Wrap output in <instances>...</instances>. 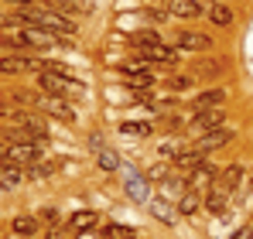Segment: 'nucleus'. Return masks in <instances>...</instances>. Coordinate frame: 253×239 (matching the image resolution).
<instances>
[{"mask_svg": "<svg viewBox=\"0 0 253 239\" xmlns=\"http://www.w3.org/2000/svg\"><path fill=\"white\" fill-rule=\"evenodd\" d=\"M21 21L24 24H35V28H44V31H55V35H76V24L65 14L51 10V7H24L21 10Z\"/></svg>", "mask_w": 253, "mask_h": 239, "instance_id": "1", "label": "nucleus"}, {"mask_svg": "<svg viewBox=\"0 0 253 239\" xmlns=\"http://www.w3.org/2000/svg\"><path fill=\"white\" fill-rule=\"evenodd\" d=\"M38 82H42L44 92H51V96H62V99H79L85 92L83 82L69 79V76H62L58 69H44V72H38Z\"/></svg>", "mask_w": 253, "mask_h": 239, "instance_id": "2", "label": "nucleus"}, {"mask_svg": "<svg viewBox=\"0 0 253 239\" xmlns=\"http://www.w3.org/2000/svg\"><path fill=\"white\" fill-rule=\"evenodd\" d=\"M44 69H51V65H44V62L31 58V55H7V58H0V72L3 76H14V72H44Z\"/></svg>", "mask_w": 253, "mask_h": 239, "instance_id": "3", "label": "nucleus"}, {"mask_svg": "<svg viewBox=\"0 0 253 239\" xmlns=\"http://www.w3.org/2000/svg\"><path fill=\"white\" fill-rule=\"evenodd\" d=\"M137 58L140 62H151V65H178V48L168 44H147V48H137Z\"/></svg>", "mask_w": 253, "mask_h": 239, "instance_id": "4", "label": "nucleus"}, {"mask_svg": "<svg viewBox=\"0 0 253 239\" xmlns=\"http://www.w3.org/2000/svg\"><path fill=\"white\" fill-rule=\"evenodd\" d=\"M35 106H42L48 117H58V120H65V123H72V120H76V110H72L62 96H38V99H35Z\"/></svg>", "mask_w": 253, "mask_h": 239, "instance_id": "5", "label": "nucleus"}, {"mask_svg": "<svg viewBox=\"0 0 253 239\" xmlns=\"http://www.w3.org/2000/svg\"><path fill=\"white\" fill-rule=\"evenodd\" d=\"M10 120L17 123V126H24L38 144H44L48 140V123H44L42 117H35V113H10Z\"/></svg>", "mask_w": 253, "mask_h": 239, "instance_id": "6", "label": "nucleus"}, {"mask_svg": "<svg viewBox=\"0 0 253 239\" xmlns=\"http://www.w3.org/2000/svg\"><path fill=\"white\" fill-rule=\"evenodd\" d=\"M35 158H38V147H28V144H10V147H3V164L24 167V164H31Z\"/></svg>", "mask_w": 253, "mask_h": 239, "instance_id": "7", "label": "nucleus"}, {"mask_svg": "<svg viewBox=\"0 0 253 239\" xmlns=\"http://www.w3.org/2000/svg\"><path fill=\"white\" fill-rule=\"evenodd\" d=\"M212 41L206 35H199V31H181V35H174V48L178 51H206Z\"/></svg>", "mask_w": 253, "mask_h": 239, "instance_id": "8", "label": "nucleus"}, {"mask_svg": "<svg viewBox=\"0 0 253 239\" xmlns=\"http://www.w3.org/2000/svg\"><path fill=\"white\" fill-rule=\"evenodd\" d=\"M229 140H233V133L219 126V130H209V133H206V137H202V140H199L195 147H199L202 154H209V151H219V147H226Z\"/></svg>", "mask_w": 253, "mask_h": 239, "instance_id": "9", "label": "nucleus"}, {"mask_svg": "<svg viewBox=\"0 0 253 239\" xmlns=\"http://www.w3.org/2000/svg\"><path fill=\"white\" fill-rule=\"evenodd\" d=\"M222 99H226V89H206L202 96H195L192 110H195V113H199V110H219Z\"/></svg>", "mask_w": 253, "mask_h": 239, "instance_id": "10", "label": "nucleus"}, {"mask_svg": "<svg viewBox=\"0 0 253 239\" xmlns=\"http://www.w3.org/2000/svg\"><path fill=\"white\" fill-rule=\"evenodd\" d=\"M202 205L209 208L212 215H226V205H229V199H226V188H215V185H212L209 192H206V199H202Z\"/></svg>", "mask_w": 253, "mask_h": 239, "instance_id": "11", "label": "nucleus"}, {"mask_svg": "<svg viewBox=\"0 0 253 239\" xmlns=\"http://www.w3.org/2000/svg\"><path fill=\"white\" fill-rule=\"evenodd\" d=\"M124 79L130 85H137V89H147L154 82V72L151 69H137V65H124Z\"/></svg>", "mask_w": 253, "mask_h": 239, "instance_id": "12", "label": "nucleus"}, {"mask_svg": "<svg viewBox=\"0 0 253 239\" xmlns=\"http://www.w3.org/2000/svg\"><path fill=\"white\" fill-rule=\"evenodd\" d=\"M222 120H226L222 110H199V113H195V126H202V130L209 133V130H219V126H222Z\"/></svg>", "mask_w": 253, "mask_h": 239, "instance_id": "13", "label": "nucleus"}, {"mask_svg": "<svg viewBox=\"0 0 253 239\" xmlns=\"http://www.w3.org/2000/svg\"><path fill=\"white\" fill-rule=\"evenodd\" d=\"M126 195H130L133 201H147V178L126 171Z\"/></svg>", "mask_w": 253, "mask_h": 239, "instance_id": "14", "label": "nucleus"}, {"mask_svg": "<svg viewBox=\"0 0 253 239\" xmlns=\"http://www.w3.org/2000/svg\"><path fill=\"white\" fill-rule=\"evenodd\" d=\"M96 222H99V215H96V212H76V215L69 219V226H65V229H69V233H85V229H92Z\"/></svg>", "mask_w": 253, "mask_h": 239, "instance_id": "15", "label": "nucleus"}, {"mask_svg": "<svg viewBox=\"0 0 253 239\" xmlns=\"http://www.w3.org/2000/svg\"><path fill=\"white\" fill-rule=\"evenodd\" d=\"M168 14H178V17H199L202 7L195 0H171L168 3Z\"/></svg>", "mask_w": 253, "mask_h": 239, "instance_id": "16", "label": "nucleus"}, {"mask_svg": "<svg viewBox=\"0 0 253 239\" xmlns=\"http://www.w3.org/2000/svg\"><path fill=\"white\" fill-rule=\"evenodd\" d=\"M147 205H151V212H154V219H161V222H174V208H171L168 199H147Z\"/></svg>", "mask_w": 253, "mask_h": 239, "instance_id": "17", "label": "nucleus"}, {"mask_svg": "<svg viewBox=\"0 0 253 239\" xmlns=\"http://www.w3.org/2000/svg\"><path fill=\"white\" fill-rule=\"evenodd\" d=\"M199 205H202V199H199V192L185 185V192H181V199H178V212H181V215H192V212H195Z\"/></svg>", "mask_w": 253, "mask_h": 239, "instance_id": "18", "label": "nucleus"}, {"mask_svg": "<svg viewBox=\"0 0 253 239\" xmlns=\"http://www.w3.org/2000/svg\"><path fill=\"white\" fill-rule=\"evenodd\" d=\"M209 21L219 24V28H229V24H233V10H229L226 3H212L209 7Z\"/></svg>", "mask_w": 253, "mask_h": 239, "instance_id": "19", "label": "nucleus"}, {"mask_svg": "<svg viewBox=\"0 0 253 239\" xmlns=\"http://www.w3.org/2000/svg\"><path fill=\"white\" fill-rule=\"evenodd\" d=\"M10 229H14L17 236H35V233H38V219H35V215H17Z\"/></svg>", "mask_w": 253, "mask_h": 239, "instance_id": "20", "label": "nucleus"}, {"mask_svg": "<svg viewBox=\"0 0 253 239\" xmlns=\"http://www.w3.org/2000/svg\"><path fill=\"white\" fill-rule=\"evenodd\" d=\"M99 233H103L106 239H137V236H133V229L124 226V222H110V226H106V229H99Z\"/></svg>", "mask_w": 253, "mask_h": 239, "instance_id": "21", "label": "nucleus"}, {"mask_svg": "<svg viewBox=\"0 0 253 239\" xmlns=\"http://www.w3.org/2000/svg\"><path fill=\"white\" fill-rule=\"evenodd\" d=\"M243 178H247V171H243V164H229V167L222 171V181H226L229 188H240V185H243Z\"/></svg>", "mask_w": 253, "mask_h": 239, "instance_id": "22", "label": "nucleus"}, {"mask_svg": "<svg viewBox=\"0 0 253 239\" xmlns=\"http://www.w3.org/2000/svg\"><path fill=\"white\" fill-rule=\"evenodd\" d=\"M96 160H99V167H103V171H117V167H120L117 154H113V151H103V147L96 151Z\"/></svg>", "mask_w": 253, "mask_h": 239, "instance_id": "23", "label": "nucleus"}, {"mask_svg": "<svg viewBox=\"0 0 253 239\" xmlns=\"http://www.w3.org/2000/svg\"><path fill=\"white\" fill-rule=\"evenodd\" d=\"M120 133H124V137H147V133H151V126H147V123H124V126H120Z\"/></svg>", "mask_w": 253, "mask_h": 239, "instance_id": "24", "label": "nucleus"}, {"mask_svg": "<svg viewBox=\"0 0 253 239\" xmlns=\"http://www.w3.org/2000/svg\"><path fill=\"white\" fill-rule=\"evenodd\" d=\"M44 3H51V10H58V14H76V7H79V0H44Z\"/></svg>", "mask_w": 253, "mask_h": 239, "instance_id": "25", "label": "nucleus"}, {"mask_svg": "<svg viewBox=\"0 0 253 239\" xmlns=\"http://www.w3.org/2000/svg\"><path fill=\"white\" fill-rule=\"evenodd\" d=\"M158 35H154V31H140V35H133V44H137V48H147V44H158Z\"/></svg>", "mask_w": 253, "mask_h": 239, "instance_id": "26", "label": "nucleus"}, {"mask_svg": "<svg viewBox=\"0 0 253 239\" xmlns=\"http://www.w3.org/2000/svg\"><path fill=\"white\" fill-rule=\"evenodd\" d=\"M147 181H161V185H165V181H168V167H165V164H154V167L147 171Z\"/></svg>", "mask_w": 253, "mask_h": 239, "instance_id": "27", "label": "nucleus"}, {"mask_svg": "<svg viewBox=\"0 0 253 239\" xmlns=\"http://www.w3.org/2000/svg\"><path fill=\"white\" fill-rule=\"evenodd\" d=\"M42 219H44V222H51V226H55V222H58V208H44V212H42Z\"/></svg>", "mask_w": 253, "mask_h": 239, "instance_id": "28", "label": "nucleus"}, {"mask_svg": "<svg viewBox=\"0 0 253 239\" xmlns=\"http://www.w3.org/2000/svg\"><path fill=\"white\" fill-rule=\"evenodd\" d=\"M147 14H151V21H165V17H168V10H158V7H151Z\"/></svg>", "mask_w": 253, "mask_h": 239, "instance_id": "29", "label": "nucleus"}, {"mask_svg": "<svg viewBox=\"0 0 253 239\" xmlns=\"http://www.w3.org/2000/svg\"><path fill=\"white\" fill-rule=\"evenodd\" d=\"M44 239H69V229H51Z\"/></svg>", "mask_w": 253, "mask_h": 239, "instance_id": "30", "label": "nucleus"}, {"mask_svg": "<svg viewBox=\"0 0 253 239\" xmlns=\"http://www.w3.org/2000/svg\"><path fill=\"white\" fill-rule=\"evenodd\" d=\"M233 239H253V229H236Z\"/></svg>", "mask_w": 253, "mask_h": 239, "instance_id": "31", "label": "nucleus"}, {"mask_svg": "<svg viewBox=\"0 0 253 239\" xmlns=\"http://www.w3.org/2000/svg\"><path fill=\"white\" fill-rule=\"evenodd\" d=\"M3 24H14V17H10V14H0V28H3Z\"/></svg>", "mask_w": 253, "mask_h": 239, "instance_id": "32", "label": "nucleus"}, {"mask_svg": "<svg viewBox=\"0 0 253 239\" xmlns=\"http://www.w3.org/2000/svg\"><path fill=\"white\" fill-rule=\"evenodd\" d=\"M83 239H96V236H92V229H85V233H83Z\"/></svg>", "mask_w": 253, "mask_h": 239, "instance_id": "33", "label": "nucleus"}, {"mask_svg": "<svg viewBox=\"0 0 253 239\" xmlns=\"http://www.w3.org/2000/svg\"><path fill=\"white\" fill-rule=\"evenodd\" d=\"M0 117H7V106H3V103H0Z\"/></svg>", "mask_w": 253, "mask_h": 239, "instance_id": "34", "label": "nucleus"}]
</instances>
